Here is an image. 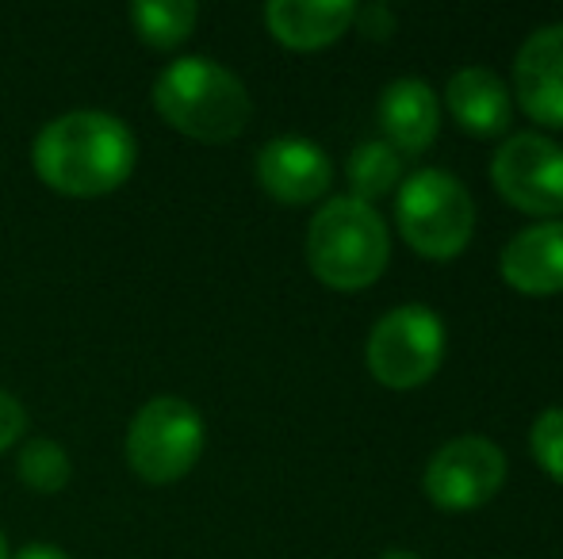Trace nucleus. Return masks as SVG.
Segmentation results:
<instances>
[{
  "label": "nucleus",
  "mask_w": 563,
  "mask_h": 559,
  "mask_svg": "<svg viewBox=\"0 0 563 559\" xmlns=\"http://www.w3.org/2000/svg\"><path fill=\"white\" fill-rule=\"evenodd\" d=\"M368 372L391 391H415L438 376L445 360V322L426 303L387 311L368 334Z\"/></svg>",
  "instance_id": "423d86ee"
},
{
  "label": "nucleus",
  "mask_w": 563,
  "mask_h": 559,
  "mask_svg": "<svg viewBox=\"0 0 563 559\" xmlns=\"http://www.w3.org/2000/svg\"><path fill=\"white\" fill-rule=\"evenodd\" d=\"M69 476H74V463H69V452L58 445V440L35 437L23 445L20 452V479L27 491L35 494H58L66 491Z\"/></svg>",
  "instance_id": "f3484780"
},
{
  "label": "nucleus",
  "mask_w": 563,
  "mask_h": 559,
  "mask_svg": "<svg viewBox=\"0 0 563 559\" xmlns=\"http://www.w3.org/2000/svg\"><path fill=\"white\" fill-rule=\"evenodd\" d=\"M154 108L173 131L211 146L242 135L253 112L242 77L203 54L177 58L157 74Z\"/></svg>",
  "instance_id": "f03ea898"
},
{
  "label": "nucleus",
  "mask_w": 563,
  "mask_h": 559,
  "mask_svg": "<svg viewBox=\"0 0 563 559\" xmlns=\"http://www.w3.org/2000/svg\"><path fill=\"white\" fill-rule=\"evenodd\" d=\"M356 27L364 31L368 38H391L395 31V15L387 12L384 4H368V8H356Z\"/></svg>",
  "instance_id": "aec40b11"
},
{
  "label": "nucleus",
  "mask_w": 563,
  "mask_h": 559,
  "mask_svg": "<svg viewBox=\"0 0 563 559\" xmlns=\"http://www.w3.org/2000/svg\"><path fill=\"white\" fill-rule=\"evenodd\" d=\"M0 559H12V556H8V537H4V529H0Z\"/></svg>",
  "instance_id": "5701e85b"
},
{
  "label": "nucleus",
  "mask_w": 563,
  "mask_h": 559,
  "mask_svg": "<svg viewBox=\"0 0 563 559\" xmlns=\"http://www.w3.org/2000/svg\"><path fill=\"white\" fill-rule=\"evenodd\" d=\"M379 127L395 154H426L441 131V100L418 77H399L379 97Z\"/></svg>",
  "instance_id": "f8f14e48"
},
{
  "label": "nucleus",
  "mask_w": 563,
  "mask_h": 559,
  "mask_svg": "<svg viewBox=\"0 0 563 559\" xmlns=\"http://www.w3.org/2000/svg\"><path fill=\"white\" fill-rule=\"evenodd\" d=\"M529 452L537 468L563 487V406H552L529 429Z\"/></svg>",
  "instance_id": "a211bd4d"
},
{
  "label": "nucleus",
  "mask_w": 563,
  "mask_h": 559,
  "mask_svg": "<svg viewBox=\"0 0 563 559\" xmlns=\"http://www.w3.org/2000/svg\"><path fill=\"white\" fill-rule=\"evenodd\" d=\"M23 429H27V411L12 391L0 388V452L12 448L23 437Z\"/></svg>",
  "instance_id": "6ab92c4d"
},
{
  "label": "nucleus",
  "mask_w": 563,
  "mask_h": 559,
  "mask_svg": "<svg viewBox=\"0 0 563 559\" xmlns=\"http://www.w3.org/2000/svg\"><path fill=\"white\" fill-rule=\"evenodd\" d=\"M498 272L521 295H560L563 291V219L533 223L514 234L498 257Z\"/></svg>",
  "instance_id": "9b49d317"
},
{
  "label": "nucleus",
  "mask_w": 563,
  "mask_h": 559,
  "mask_svg": "<svg viewBox=\"0 0 563 559\" xmlns=\"http://www.w3.org/2000/svg\"><path fill=\"white\" fill-rule=\"evenodd\" d=\"M506 452L487 437H456L441 445L426 463V499L445 514L479 510L503 491Z\"/></svg>",
  "instance_id": "6e6552de"
},
{
  "label": "nucleus",
  "mask_w": 563,
  "mask_h": 559,
  "mask_svg": "<svg viewBox=\"0 0 563 559\" xmlns=\"http://www.w3.org/2000/svg\"><path fill=\"white\" fill-rule=\"evenodd\" d=\"M345 177H349V188H353V200L361 203H376L384 195L399 192L402 185V157L387 146L384 138L379 142H364L349 154L345 161Z\"/></svg>",
  "instance_id": "dca6fc26"
},
{
  "label": "nucleus",
  "mask_w": 563,
  "mask_h": 559,
  "mask_svg": "<svg viewBox=\"0 0 563 559\" xmlns=\"http://www.w3.org/2000/svg\"><path fill=\"white\" fill-rule=\"evenodd\" d=\"M356 20L349 0H273L265 4L268 35L288 51H322L338 43Z\"/></svg>",
  "instance_id": "4468645a"
},
{
  "label": "nucleus",
  "mask_w": 563,
  "mask_h": 559,
  "mask_svg": "<svg viewBox=\"0 0 563 559\" xmlns=\"http://www.w3.org/2000/svg\"><path fill=\"white\" fill-rule=\"evenodd\" d=\"M12 559H69V556L62 552L58 545H27V548H20Z\"/></svg>",
  "instance_id": "412c9836"
},
{
  "label": "nucleus",
  "mask_w": 563,
  "mask_h": 559,
  "mask_svg": "<svg viewBox=\"0 0 563 559\" xmlns=\"http://www.w3.org/2000/svg\"><path fill=\"white\" fill-rule=\"evenodd\" d=\"M514 97L533 123L563 131V23H549L521 43Z\"/></svg>",
  "instance_id": "9d476101"
},
{
  "label": "nucleus",
  "mask_w": 563,
  "mask_h": 559,
  "mask_svg": "<svg viewBox=\"0 0 563 559\" xmlns=\"http://www.w3.org/2000/svg\"><path fill=\"white\" fill-rule=\"evenodd\" d=\"M395 223L415 254L430 261H452L475 234L472 192L445 169H418L402 177L395 192Z\"/></svg>",
  "instance_id": "20e7f679"
},
{
  "label": "nucleus",
  "mask_w": 563,
  "mask_h": 559,
  "mask_svg": "<svg viewBox=\"0 0 563 559\" xmlns=\"http://www.w3.org/2000/svg\"><path fill=\"white\" fill-rule=\"evenodd\" d=\"M449 115L456 120L460 131L475 138H498L510 131V89L506 81L487 66H464L449 77L445 85Z\"/></svg>",
  "instance_id": "ddd939ff"
},
{
  "label": "nucleus",
  "mask_w": 563,
  "mask_h": 559,
  "mask_svg": "<svg viewBox=\"0 0 563 559\" xmlns=\"http://www.w3.org/2000/svg\"><path fill=\"white\" fill-rule=\"evenodd\" d=\"M203 456V418L188 399L157 395L126 429V463L154 487L177 483Z\"/></svg>",
  "instance_id": "39448f33"
},
{
  "label": "nucleus",
  "mask_w": 563,
  "mask_h": 559,
  "mask_svg": "<svg viewBox=\"0 0 563 559\" xmlns=\"http://www.w3.org/2000/svg\"><path fill=\"white\" fill-rule=\"evenodd\" d=\"M139 161V142L123 120L108 112H66L35 135L31 165L51 192L97 200L123 188Z\"/></svg>",
  "instance_id": "f257e3e1"
},
{
  "label": "nucleus",
  "mask_w": 563,
  "mask_h": 559,
  "mask_svg": "<svg viewBox=\"0 0 563 559\" xmlns=\"http://www.w3.org/2000/svg\"><path fill=\"white\" fill-rule=\"evenodd\" d=\"M134 31L146 46L154 51H177L188 35L196 31L200 20V8L192 0H134L126 8Z\"/></svg>",
  "instance_id": "2eb2a0df"
},
{
  "label": "nucleus",
  "mask_w": 563,
  "mask_h": 559,
  "mask_svg": "<svg viewBox=\"0 0 563 559\" xmlns=\"http://www.w3.org/2000/svg\"><path fill=\"white\" fill-rule=\"evenodd\" d=\"M257 185L273 195L276 203L303 208L330 192L334 185V165L327 149L314 146L311 138L284 135L261 146L257 154Z\"/></svg>",
  "instance_id": "1a4fd4ad"
},
{
  "label": "nucleus",
  "mask_w": 563,
  "mask_h": 559,
  "mask_svg": "<svg viewBox=\"0 0 563 559\" xmlns=\"http://www.w3.org/2000/svg\"><path fill=\"white\" fill-rule=\"evenodd\" d=\"M391 261V238L387 223L376 208L334 195L319 208L307 226V265L314 280L334 291H364L384 277Z\"/></svg>",
  "instance_id": "7ed1b4c3"
},
{
  "label": "nucleus",
  "mask_w": 563,
  "mask_h": 559,
  "mask_svg": "<svg viewBox=\"0 0 563 559\" xmlns=\"http://www.w3.org/2000/svg\"><path fill=\"white\" fill-rule=\"evenodd\" d=\"M379 559H422V556H415V552H407V548H387Z\"/></svg>",
  "instance_id": "4be33fe9"
},
{
  "label": "nucleus",
  "mask_w": 563,
  "mask_h": 559,
  "mask_svg": "<svg viewBox=\"0 0 563 559\" xmlns=\"http://www.w3.org/2000/svg\"><path fill=\"white\" fill-rule=\"evenodd\" d=\"M490 180L521 215H537L541 223L563 215V146L537 131L510 135L495 149Z\"/></svg>",
  "instance_id": "0eeeda50"
}]
</instances>
